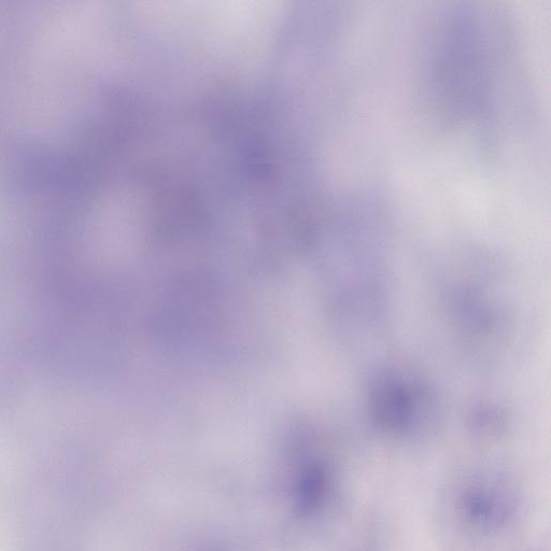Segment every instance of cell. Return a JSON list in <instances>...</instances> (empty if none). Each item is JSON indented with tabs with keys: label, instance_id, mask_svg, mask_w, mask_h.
I'll list each match as a JSON object with an SVG mask.
<instances>
[{
	"label": "cell",
	"instance_id": "6da1fadb",
	"mask_svg": "<svg viewBox=\"0 0 551 551\" xmlns=\"http://www.w3.org/2000/svg\"><path fill=\"white\" fill-rule=\"evenodd\" d=\"M458 511L464 524L479 533H492L506 527L516 511V498L503 480L480 477L462 488Z\"/></svg>",
	"mask_w": 551,
	"mask_h": 551
}]
</instances>
